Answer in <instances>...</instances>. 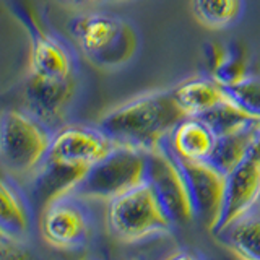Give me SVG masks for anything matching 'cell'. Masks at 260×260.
I'll return each instance as SVG.
<instances>
[{
  "instance_id": "obj_17",
  "label": "cell",
  "mask_w": 260,
  "mask_h": 260,
  "mask_svg": "<svg viewBox=\"0 0 260 260\" xmlns=\"http://www.w3.org/2000/svg\"><path fill=\"white\" fill-rule=\"evenodd\" d=\"M31 213L23 192L12 181L0 184V233L21 239L29 230Z\"/></svg>"
},
{
  "instance_id": "obj_1",
  "label": "cell",
  "mask_w": 260,
  "mask_h": 260,
  "mask_svg": "<svg viewBox=\"0 0 260 260\" xmlns=\"http://www.w3.org/2000/svg\"><path fill=\"white\" fill-rule=\"evenodd\" d=\"M185 117L173 91L161 89L137 96L106 112L98 127L116 145L151 151Z\"/></svg>"
},
{
  "instance_id": "obj_22",
  "label": "cell",
  "mask_w": 260,
  "mask_h": 260,
  "mask_svg": "<svg viewBox=\"0 0 260 260\" xmlns=\"http://www.w3.org/2000/svg\"><path fill=\"white\" fill-rule=\"evenodd\" d=\"M224 88V86H223ZM224 91L230 100L246 111L255 114L260 117V78L258 77H246L239 83L233 86H226Z\"/></svg>"
},
{
  "instance_id": "obj_19",
  "label": "cell",
  "mask_w": 260,
  "mask_h": 260,
  "mask_svg": "<svg viewBox=\"0 0 260 260\" xmlns=\"http://www.w3.org/2000/svg\"><path fill=\"white\" fill-rule=\"evenodd\" d=\"M228 246L238 257L260 260V213L252 211L247 216L238 219L223 233Z\"/></svg>"
},
{
  "instance_id": "obj_15",
  "label": "cell",
  "mask_w": 260,
  "mask_h": 260,
  "mask_svg": "<svg viewBox=\"0 0 260 260\" xmlns=\"http://www.w3.org/2000/svg\"><path fill=\"white\" fill-rule=\"evenodd\" d=\"M171 91L185 116H202L228 98L223 85L213 77H190Z\"/></svg>"
},
{
  "instance_id": "obj_2",
  "label": "cell",
  "mask_w": 260,
  "mask_h": 260,
  "mask_svg": "<svg viewBox=\"0 0 260 260\" xmlns=\"http://www.w3.org/2000/svg\"><path fill=\"white\" fill-rule=\"evenodd\" d=\"M69 32L88 62L104 70L125 67L140 47V38L132 23L104 12L75 15L69 21Z\"/></svg>"
},
{
  "instance_id": "obj_12",
  "label": "cell",
  "mask_w": 260,
  "mask_h": 260,
  "mask_svg": "<svg viewBox=\"0 0 260 260\" xmlns=\"http://www.w3.org/2000/svg\"><path fill=\"white\" fill-rule=\"evenodd\" d=\"M75 75L65 78H44L29 73L24 85V98L31 112L44 124L60 120L75 94Z\"/></svg>"
},
{
  "instance_id": "obj_6",
  "label": "cell",
  "mask_w": 260,
  "mask_h": 260,
  "mask_svg": "<svg viewBox=\"0 0 260 260\" xmlns=\"http://www.w3.org/2000/svg\"><path fill=\"white\" fill-rule=\"evenodd\" d=\"M146 182L156 192L174 224L193 221L195 211L189 184L166 140L158 148L146 151Z\"/></svg>"
},
{
  "instance_id": "obj_25",
  "label": "cell",
  "mask_w": 260,
  "mask_h": 260,
  "mask_svg": "<svg viewBox=\"0 0 260 260\" xmlns=\"http://www.w3.org/2000/svg\"><path fill=\"white\" fill-rule=\"evenodd\" d=\"M104 2H124V0H104Z\"/></svg>"
},
{
  "instance_id": "obj_16",
  "label": "cell",
  "mask_w": 260,
  "mask_h": 260,
  "mask_svg": "<svg viewBox=\"0 0 260 260\" xmlns=\"http://www.w3.org/2000/svg\"><path fill=\"white\" fill-rule=\"evenodd\" d=\"M260 135V124L239 128L236 132L224 134L216 137L210 156L205 159L211 166H215L223 174H230L231 171L239 166L247 158L250 150L254 148L257 138Z\"/></svg>"
},
{
  "instance_id": "obj_23",
  "label": "cell",
  "mask_w": 260,
  "mask_h": 260,
  "mask_svg": "<svg viewBox=\"0 0 260 260\" xmlns=\"http://www.w3.org/2000/svg\"><path fill=\"white\" fill-rule=\"evenodd\" d=\"M65 5L69 7H75V8H83V7H89L96 2H100V0H60Z\"/></svg>"
},
{
  "instance_id": "obj_8",
  "label": "cell",
  "mask_w": 260,
  "mask_h": 260,
  "mask_svg": "<svg viewBox=\"0 0 260 260\" xmlns=\"http://www.w3.org/2000/svg\"><path fill=\"white\" fill-rule=\"evenodd\" d=\"M91 221L81 199L73 193L62 195L43 208L39 231L43 239L55 249L73 250L86 242Z\"/></svg>"
},
{
  "instance_id": "obj_3",
  "label": "cell",
  "mask_w": 260,
  "mask_h": 260,
  "mask_svg": "<svg viewBox=\"0 0 260 260\" xmlns=\"http://www.w3.org/2000/svg\"><path fill=\"white\" fill-rule=\"evenodd\" d=\"M106 224L114 239L138 242L173 230V218L148 182L108 202Z\"/></svg>"
},
{
  "instance_id": "obj_11",
  "label": "cell",
  "mask_w": 260,
  "mask_h": 260,
  "mask_svg": "<svg viewBox=\"0 0 260 260\" xmlns=\"http://www.w3.org/2000/svg\"><path fill=\"white\" fill-rule=\"evenodd\" d=\"M114 148L116 143L100 127L70 125L60 128L54 135L46 158L91 168Z\"/></svg>"
},
{
  "instance_id": "obj_14",
  "label": "cell",
  "mask_w": 260,
  "mask_h": 260,
  "mask_svg": "<svg viewBox=\"0 0 260 260\" xmlns=\"http://www.w3.org/2000/svg\"><path fill=\"white\" fill-rule=\"evenodd\" d=\"M216 135L202 117L187 116L166 138V143L177 158L205 161L213 145Z\"/></svg>"
},
{
  "instance_id": "obj_21",
  "label": "cell",
  "mask_w": 260,
  "mask_h": 260,
  "mask_svg": "<svg viewBox=\"0 0 260 260\" xmlns=\"http://www.w3.org/2000/svg\"><path fill=\"white\" fill-rule=\"evenodd\" d=\"M213 77L219 85L233 86L239 83L246 77H249V65H247V54L239 46H230L226 49L224 59L219 62L218 67L211 72Z\"/></svg>"
},
{
  "instance_id": "obj_9",
  "label": "cell",
  "mask_w": 260,
  "mask_h": 260,
  "mask_svg": "<svg viewBox=\"0 0 260 260\" xmlns=\"http://www.w3.org/2000/svg\"><path fill=\"white\" fill-rule=\"evenodd\" d=\"M176 159L181 165L189 184L195 219H199L208 231L213 233L223 210L226 174L211 166L208 161L182 159L177 156Z\"/></svg>"
},
{
  "instance_id": "obj_7",
  "label": "cell",
  "mask_w": 260,
  "mask_h": 260,
  "mask_svg": "<svg viewBox=\"0 0 260 260\" xmlns=\"http://www.w3.org/2000/svg\"><path fill=\"white\" fill-rule=\"evenodd\" d=\"M13 15L21 21L29 36V73L44 78L75 75V60L67 44L46 31L21 2H10Z\"/></svg>"
},
{
  "instance_id": "obj_13",
  "label": "cell",
  "mask_w": 260,
  "mask_h": 260,
  "mask_svg": "<svg viewBox=\"0 0 260 260\" xmlns=\"http://www.w3.org/2000/svg\"><path fill=\"white\" fill-rule=\"evenodd\" d=\"M88 166L69 165L46 158L36 169L35 184H32V195L41 208L62 195L70 193L88 173Z\"/></svg>"
},
{
  "instance_id": "obj_10",
  "label": "cell",
  "mask_w": 260,
  "mask_h": 260,
  "mask_svg": "<svg viewBox=\"0 0 260 260\" xmlns=\"http://www.w3.org/2000/svg\"><path fill=\"white\" fill-rule=\"evenodd\" d=\"M260 205V154L252 148L247 158L226 176L221 216L213 234L223 233L238 219L255 211Z\"/></svg>"
},
{
  "instance_id": "obj_18",
  "label": "cell",
  "mask_w": 260,
  "mask_h": 260,
  "mask_svg": "<svg viewBox=\"0 0 260 260\" xmlns=\"http://www.w3.org/2000/svg\"><path fill=\"white\" fill-rule=\"evenodd\" d=\"M190 8L202 26L207 29H228L244 13V0H190Z\"/></svg>"
},
{
  "instance_id": "obj_20",
  "label": "cell",
  "mask_w": 260,
  "mask_h": 260,
  "mask_svg": "<svg viewBox=\"0 0 260 260\" xmlns=\"http://www.w3.org/2000/svg\"><path fill=\"white\" fill-rule=\"evenodd\" d=\"M197 117H202L205 120L216 137L236 132V130L246 128L254 124H260L258 116L241 108L239 104H236L230 98H226L224 101L216 104L213 109H210L208 112Z\"/></svg>"
},
{
  "instance_id": "obj_5",
  "label": "cell",
  "mask_w": 260,
  "mask_h": 260,
  "mask_svg": "<svg viewBox=\"0 0 260 260\" xmlns=\"http://www.w3.org/2000/svg\"><path fill=\"white\" fill-rule=\"evenodd\" d=\"M0 134L2 162L12 176H24L36 171L46 159L54 138L47 124L35 114L16 109L4 112Z\"/></svg>"
},
{
  "instance_id": "obj_24",
  "label": "cell",
  "mask_w": 260,
  "mask_h": 260,
  "mask_svg": "<svg viewBox=\"0 0 260 260\" xmlns=\"http://www.w3.org/2000/svg\"><path fill=\"white\" fill-rule=\"evenodd\" d=\"M254 148L258 151V154H260V135H258V138H257V142H255V145H254Z\"/></svg>"
},
{
  "instance_id": "obj_4",
  "label": "cell",
  "mask_w": 260,
  "mask_h": 260,
  "mask_svg": "<svg viewBox=\"0 0 260 260\" xmlns=\"http://www.w3.org/2000/svg\"><path fill=\"white\" fill-rule=\"evenodd\" d=\"M146 182V151L116 145L96 161L70 193L78 199L109 202Z\"/></svg>"
}]
</instances>
